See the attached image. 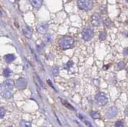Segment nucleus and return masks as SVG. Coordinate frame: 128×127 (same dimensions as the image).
Here are the masks:
<instances>
[{"instance_id": "1", "label": "nucleus", "mask_w": 128, "mask_h": 127, "mask_svg": "<svg viewBox=\"0 0 128 127\" xmlns=\"http://www.w3.org/2000/svg\"><path fill=\"white\" fill-rule=\"evenodd\" d=\"M59 45H60V48H62L63 49L72 48L74 45L73 38H72L70 36H64V37L62 38L59 40Z\"/></svg>"}, {"instance_id": "2", "label": "nucleus", "mask_w": 128, "mask_h": 127, "mask_svg": "<svg viewBox=\"0 0 128 127\" xmlns=\"http://www.w3.org/2000/svg\"><path fill=\"white\" fill-rule=\"evenodd\" d=\"M77 5L80 9L87 11L93 8L94 3L92 0H77Z\"/></svg>"}, {"instance_id": "3", "label": "nucleus", "mask_w": 128, "mask_h": 127, "mask_svg": "<svg viewBox=\"0 0 128 127\" xmlns=\"http://www.w3.org/2000/svg\"><path fill=\"white\" fill-rule=\"evenodd\" d=\"M95 102L100 106H104L108 103V97L103 93H98L95 96Z\"/></svg>"}, {"instance_id": "4", "label": "nucleus", "mask_w": 128, "mask_h": 127, "mask_svg": "<svg viewBox=\"0 0 128 127\" xmlns=\"http://www.w3.org/2000/svg\"><path fill=\"white\" fill-rule=\"evenodd\" d=\"M82 38L84 41H89L90 40L92 37L94 36V31L91 28H85L83 29L82 32Z\"/></svg>"}, {"instance_id": "5", "label": "nucleus", "mask_w": 128, "mask_h": 127, "mask_svg": "<svg viewBox=\"0 0 128 127\" xmlns=\"http://www.w3.org/2000/svg\"><path fill=\"white\" fill-rule=\"evenodd\" d=\"M102 16L98 13H94L91 16V24L94 26H99L102 23Z\"/></svg>"}, {"instance_id": "6", "label": "nucleus", "mask_w": 128, "mask_h": 127, "mask_svg": "<svg viewBox=\"0 0 128 127\" xmlns=\"http://www.w3.org/2000/svg\"><path fill=\"white\" fill-rule=\"evenodd\" d=\"M117 113H118L117 108L111 107L108 109V111H107L106 114H105V115H106V117L108 119H112V118L116 117V115H117Z\"/></svg>"}, {"instance_id": "7", "label": "nucleus", "mask_w": 128, "mask_h": 127, "mask_svg": "<svg viewBox=\"0 0 128 127\" xmlns=\"http://www.w3.org/2000/svg\"><path fill=\"white\" fill-rule=\"evenodd\" d=\"M48 24H46V22H41L37 26V31L40 34H45L48 30Z\"/></svg>"}, {"instance_id": "8", "label": "nucleus", "mask_w": 128, "mask_h": 127, "mask_svg": "<svg viewBox=\"0 0 128 127\" xmlns=\"http://www.w3.org/2000/svg\"><path fill=\"white\" fill-rule=\"evenodd\" d=\"M28 85V82L24 78H20L16 82V86L19 88V89H24Z\"/></svg>"}, {"instance_id": "9", "label": "nucleus", "mask_w": 128, "mask_h": 127, "mask_svg": "<svg viewBox=\"0 0 128 127\" xmlns=\"http://www.w3.org/2000/svg\"><path fill=\"white\" fill-rule=\"evenodd\" d=\"M3 86L6 88V89H8V90H11L13 89L14 86V82L13 80H6L3 82Z\"/></svg>"}, {"instance_id": "10", "label": "nucleus", "mask_w": 128, "mask_h": 127, "mask_svg": "<svg viewBox=\"0 0 128 127\" xmlns=\"http://www.w3.org/2000/svg\"><path fill=\"white\" fill-rule=\"evenodd\" d=\"M32 4L33 5V7L38 9L41 7V5L42 4V0H32Z\"/></svg>"}, {"instance_id": "11", "label": "nucleus", "mask_w": 128, "mask_h": 127, "mask_svg": "<svg viewBox=\"0 0 128 127\" xmlns=\"http://www.w3.org/2000/svg\"><path fill=\"white\" fill-rule=\"evenodd\" d=\"M4 59L6 60V62L10 64L11 62H13L14 60H15V56L14 54H7V55H6V56L4 57Z\"/></svg>"}, {"instance_id": "12", "label": "nucleus", "mask_w": 128, "mask_h": 127, "mask_svg": "<svg viewBox=\"0 0 128 127\" xmlns=\"http://www.w3.org/2000/svg\"><path fill=\"white\" fill-rule=\"evenodd\" d=\"M1 95L6 99H9V98H10L11 97H12V93H11V92L8 89H6V90H2L1 92Z\"/></svg>"}, {"instance_id": "13", "label": "nucleus", "mask_w": 128, "mask_h": 127, "mask_svg": "<svg viewBox=\"0 0 128 127\" xmlns=\"http://www.w3.org/2000/svg\"><path fill=\"white\" fill-rule=\"evenodd\" d=\"M23 31H24V35H25L27 38H30L32 37V31H31V29H30V27H26V28L24 29Z\"/></svg>"}, {"instance_id": "14", "label": "nucleus", "mask_w": 128, "mask_h": 127, "mask_svg": "<svg viewBox=\"0 0 128 127\" xmlns=\"http://www.w3.org/2000/svg\"><path fill=\"white\" fill-rule=\"evenodd\" d=\"M90 116L93 118V119H99L100 117H101V115H100V113H98V112H94V111H93V112H91L90 113Z\"/></svg>"}, {"instance_id": "15", "label": "nucleus", "mask_w": 128, "mask_h": 127, "mask_svg": "<svg viewBox=\"0 0 128 127\" xmlns=\"http://www.w3.org/2000/svg\"><path fill=\"white\" fill-rule=\"evenodd\" d=\"M10 74H11V71H10V70L9 68H5V69L3 70V75H4L5 77H6V78H8V77L10 75Z\"/></svg>"}, {"instance_id": "16", "label": "nucleus", "mask_w": 128, "mask_h": 127, "mask_svg": "<svg viewBox=\"0 0 128 127\" xmlns=\"http://www.w3.org/2000/svg\"><path fill=\"white\" fill-rule=\"evenodd\" d=\"M51 72H52V75L54 76H58V75L59 73V70L57 67H54L51 70Z\"/></svg>"}, {"instance_id": "17", "label": "nucleus", "mask_w": 128, "mask_h": 127, "mask_svg": "<svg viewBox=\"0 0 128 127\" xmlns=\"http://www.w3.org/2000/svg\"><path fill=\"white\" fill-rule=\"evenodd\" d=\"M99 38L101 40H104L105 38H106V33L104 32V31L100 32V34H99Z\"/></svg>"}, {"instance_id": "18", "label": "nucleus", "mask_w": 128, "mask_h": 127, "mask_svg": "<svg viewBox=\"0 0 128 127\" xmlns=\"http://www.w3.org/2000/svg\"><path fill=\"white\" fill-rule=\"evenodd\" d=\"M21 126H26V127H30L31 126V123L28 122H26V121H21L20 124Z\"/></svg>"}, {"instance_id": "19", "label": "nucleus", "mask_w": 128, "mask_h": 127, "mask_svg": "<svg viewBox=\"0 0 128 127\" xmlns=\"http://www.w3.org/2000/svg\"><path fill=\"white\" fill-rule=\"evenodd\" d=\"M104 24L105 27H109L111 25H112V22H111V20L109 19H106V20L104 21Z\"/></svg>"}, {"instance_id": "20", "label": "nucleus", "mask_w": 128, "mask_h": 127, "mask_svg": "<svg viewBox=\"0 0 128 127\" xmlns=\"http://www.w3.org/2000/svg\"><path fill=\"white\" fill-rule=\"evenodd\" d=\"M5 113H6L5 109L3 108H2V107H0V119H2V118L4 117Z\"/></svg>"}, {"instance_id": "21", "label": "nucleus", "mask_w": 128, "mask_h": 127, "mask_svg": "<svg viewBox=\"0 0 128 127\" xmlns=\"http://www.w3.org/2000/svg\"><path fill=\"white\" fill-rule=\"evenodd\" d=\"M124 66H125V64H124V62H123V61H121V62H120L118 64H117V69L118 70H121V69H123L124 68Z\"/></svg>"}, {"instance_id": "22", "label": "nucleus", "mask_w": 128, "mask_h": 127, "mask_svg": "<svg viewBox=\"0 0 128 127\" xmlns=\"http://www.w3.org/2000/svg\"><path fill=\"white\" fill-rule=\"evenodd\" d=\"M115 126L116 127H122V126H124V123L122 122V121H118V122H116Z\"/></svg>"}, {"instance_id": "23", "label": "nucleus", "mask_w": 128, "mask_h": 127, "mask_svg": "<svg viewBox=\"0 0 128 127\" xmlns=\"http://www.w3.org/2000/svg\"><path fill=\"white\" fill-rule=\"evenodd\" d=\"M73 65V63H72V61H68V63L66 65H65V68H67V69H68V68H70Z\"/></svg>"}, {"instance_id": "24", "label": "nucleus", "mask_w": 128, "mask_h": 127, "mask_svg": "<svg viewBox=\"0 0 128 127\" xmlns=\"http://www.w3.org/2000/svg\"><path fill=\"white\" fill-rule=\"evenodd\" d=\"M124 54L125 56H128V47H126L124 49Z\"/></svg>"}, {"instance_id": "25", "label": "nucleus", "mask_w": 128, "mask_h": 127, "mask_svg": "<svg viewBox=\"0 0 128 127\" xmlns=\"http://www.w3.org/2000/svg\"><path fill=\"white\" fill-rule=\"evenodd\" d=\"M125 115H126V116H128V106L125 109Z\"/></svg>"}, {"instance_id": "26", "label": "nucleus", "mask_w": 128, "mask_h": 127, "mask_svg": "<svg viewBox=\"0 0 128 127\" xmlns=\"http://www.w3.org/2000/svg\"><path fill=\"white\" fill-rule=\"evenodd\" d=\"M2 86L0 85V91H2Z\"/></svg>"}, {"instance_id": "27", "label": "nucleus", "mask_w": 128, "mask_h": 127, "mask_svg": "<svg viewBox=\"0 0 128 127\" xmlns=\"http://www.w3.org/2000/svg\"><path fill=\"white\" fill-rule=\"evenodd\" d=\"M126 2H128V0H126Z\"/></svg>"}]
</instances>
